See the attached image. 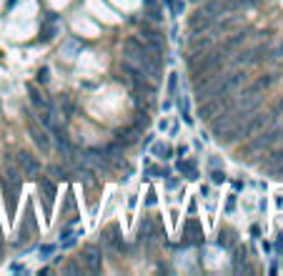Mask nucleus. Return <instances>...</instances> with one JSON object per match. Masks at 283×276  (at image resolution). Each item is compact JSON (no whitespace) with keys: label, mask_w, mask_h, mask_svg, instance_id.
Wrapping results in <instances>:
<instances>
[{"label":"nucleus","mask_w":283,"mask_h":276,"mask_svg":"<svg viewBox=\"0 0 283 276\" xmlns=\"http://www.w3.org/2000/svg\"><path fill=\"white\" fill-rule=\"evenodd\" d=\"M181 173H186L188 179H196V163H193V161H186V163H181Z\"/></svg>","instance_id":"11"},{"label":"nucleus","mask_w":283,"mask_h":276,"mask_svg":"<svg viewBox=\"0 0 283 276\" xmlns=\"http://www.w3.org/2000/svg\"><path fill=\"white\" fill-rule=\"evenodd\" d=\"M123 48H125V56L131 58V63H136L148 78H158L163 56H158L156 51H150V48H148L143 40H138V38H128Z\"/></svg>","instance_id":"1"},{"label":"nucleus","mask_w":283,"mask_h":276,"mask_svg":"<svg viewBox=\"0 0 283 276\" xmlns=\"http://www.w3.org/2000/svg\"><path fill=\"white\" fill-rule=\"evenodd\" d=\"M278 163H283V148H278V151H273V154H271V158L266 161V166H268V168H276Z\"/></svg>","instance_id":"10"},{"label":"nucleus","mask_w":283,"mask_h":276,"mask_svg":"<svg viewBox=\"0 0 283 276\" xmlns=\"http://www.w3.org/2000/svg\"><path fill=\"white\" fill-rule=\"evenodd\" d=\"M28 128H30V136H33V141H35V143H38L43 151H48V148H50V138H48V133H45L43 128H38V126H35L33 121L28 123Z\"/></svg>","instance_id":"6"},{"label":"nucleus","mask_w":283,"mask_h":276,"mask_svg":"<svg viewBox=\"0 0 283 276\" xmlns=\"http://www.w3.org/2000/svg\"><path fill=\"white\" fill-rule=\"evenodd\" d=\"M38 81H48V70H45V68L38 70Z\"/></svg>","instance_id":"13"},{"label":"nucleus","mask_w":283,"mask_h":276,"mask_svg":"<svg viewBox=\"0 0 283 276\" xmlns=\"http://www.w3.org/2000/svg\"><path fill=\"white\" fill-rule=\"evenodd\" d=\"M83 261H85V266H88V271H93V274H98V271H100V256H98V248H95V246L85 248Z\"/></svg>","instance_id":"7"},{"label":"nucleus","mask_w":283,"mask_h":276,"mask_svg":"<svg viewBox=\"0 0 283 276\" xmlns=\"http://www.w3.org/2000/svg\"><path fill=\"white\" fill-rule=\"evenodd\" d=\"M56 184L53 181H48V179H43L40 181V193H43V198H45V209L50 211L53 209V198H56Z\"/></svg>","instance_id":"8"},{"label":"nucleus","mask_w":283,"mask_h":276,"mask_svg":"<svg viewBox=\"0 0 283 276\" xmlns=\"http://www.w3.org/2000/svg\"><path fill=\"white\" fill-rule=\"evenodd\" d=\"M18 163H20V168H23V176H35L38 171H40V163H38V158L30 154H18Z\"/></svg>","instance_id":"4"},{"label":"nucleus","mask_w":283,"mask_h":276,"mask_svg":"<svg viewBox=\"0 0 283 276\" xmlns=\"http://www.w3.org/2000/svg\"><path fill=\"white\" fill-rule=\"evenodd\" d=\"M170 154H173V148L166 146V143H158V146H156V156H158V158H170Z\"/></svg>","instance_id":"12"},{"label":"nucleus","mask_w":283,"mask_h":276,"mask_svg":"<svg viewBox=\"0 0 283 276\" xmlns=\"http://www.w3.org/2000/svg\"><path fill=\"white\" fill-rule=\"evenodd\" d=\"M200 236H203V229L196 218H188L186 226H183V244H198Z\"/></svg>","instance_id":"3"},{"label":"nucleus","mask_w":283,"mask_h":276,"mask_svg":"<svg viewBox=\"0 0 283 276\" xmlns=\"http://www.w3.org/2000/svg\"><path fill=\"white\" fill-rule=\"evenodd\" d=\"M103 241L111 246L113 251H125V244H123V236H120V229H118V226H111V229H106V234H103Z\"/></svg>","instance_id":"5"},{"label":"nucleus","mask_w":283,"mask_h":276,"mask_svg":"<svg viewBox=\"0 0 283 276\" xmlns=\"http://www.w3.org/2000/svg\"><path fill=\"white\" fill-rule=\"evenodd\" d=\"M0 251H3V231H0Z\"/></svg>","instance_id":"15"},{"label":"nucleus","mask_w":283,"mask_h":276,"mask_svg":"<svg viewBox=\"0 0 283 276\" xmlns=\"http://www.w3.org/2000/svg\"><path fill=\"white\" fill-rule=\"evenodd\" d=\"M3 196L8 198V214L13 216L15 214V206H18V193H20V188H23V181H20V173L18 171H8V176L3 179Z\"/></svg>","instance_id":"2"},{"label":"nucleus","mask_w":283,"mask_h":276,"mask_svg":"<svg viewBox=\"0 0 283 276\" xmlns=\"http://www.w3.org/2000/svg\"><path fill=\"white\" fill-rule=\"evenodd\" d=\"M223 179H226V176H223L221 171H216V173H213V181H223Z\"/></svg>","instance_id":"14"},{"label":"nucleus","mask_w":283,"mask_h":276,"mask_svg":"<svg viewBox=\"0 0 283 276\" xmlns=\"http://www.w3.org/2000/svg\"><path fill=\"white\" fill-rule=\"evenodd\" d=\"M30 98H33V103H35L40 111H50V103H48V98H45V95H40V93L35 91V88H30Z\"/></svg>","instance_id":"9"}]
</instances>
